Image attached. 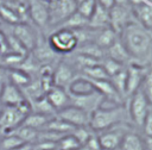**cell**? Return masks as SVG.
<instances>
[{"mask_svg": "<svg viewBox=\"0 0 152 150\" xmlns=\"http://www.w3.org/2000/svg\"><path fill=\"white\" fill-rule=\"evenodd\" d=\"M134 18L142 26L152 30V6L145 2L131 5Z\"/></svg>", "mask_w": 152, "mask_h": 150, "instance_id": "obj_16", "label": "cell"}, {"mask_svg": "<svg viewBox=\"0 0 152 150\" xmlns=\"http://www.w3.org/2000/svg\"><path fill=\"white\" fill-rule=\"evenodd\" d=\"M32 81L31 75L19 68H8V82L23 89Z\"/></svg>", "mask_w": 152, "mask_h": 150, "instance_id": "obj_21", "label": "cell"}, {"mask_svg": "<svg viewBox=\"0 0 152 150\" xmlns=\"http://www.w3.org/2000/svg\"><path fill=\"white\" fill-rule=\"evenodd\" d=\"M68 93H69L70 106L81 108L88 114H91L94 111L102 107V104L104 101V98L93 88L87 93L86 92L81 93L77 90L75 92L74 89H68Z\"/></svg>", "mask_w": 152, "mask_h": 150, "instance_id": "obj_4", "label": "cell"}, {"mask_svg": "<svg viewBox=\"0 0 152 150\" xmlns=\"http://www.w3.org/2000/svg\"><path fill=\"white\" fill-rule=\"evenodd\" d=\"M0 17L4 19V21H6L7 24H11V25H15L21 21L18 13L6 5H0Z\"/></svg>", "mask_w": 152, "mask_h": 150, "instance_id": "obj_24", "label": "cell"}, {"mask_svg": "<svg viewBox=\"0 0 152 150\" xmlns=\"http://www.w3.org/2000/svg\"><path fill=\"white\" fill-rule=\"evenodd\" d=\"M45 98L50 102V105L55 108L56 112L65 108L66 106H70V100H69V93L68 89L52 86L50 89L46 90Z\"/></svg>", "mask_w": 152, "mask_h": 150, "instance_id": "obj_15", "label": "cell"}, {"mask_svg": "<svg viewBox=\"0 0 152 150\" xmlns=\"http://www.w3.org/2000/svg\"><path fill=\"white\" fill-rule=\"evenodd\" d=\"M75 150H89L86 145H82V146H80V148H77V149H75Z\"/></svg>", "mask_w": 152, "mask_h": 150, "instance_id": "obj_31", "label": "cell"}, {"mask_svg": "<svg viewBox=\"0 0 152 150\" xmlns=\"http://www.w3.org/2000/svg\"><path fill=\"white\" fill-rule=\"evenodd\" d=\"M52 117H49V115H45V114H40V113H36V112H31L28 113L25 119L23 120L21 125L24 126H27L30 129H33L36 131H42L45 129L46 124L49 123V120L51 119Z\"/></svg>", "mask_w": 152, "mask_h": 150, "instance_id": "obj_20", "label": "cell"}, {"mask_svg": "<svg viewBox=\"0 0 152 150\" xmlns=\"http://www.w3.org/2000/svg\"><path fill=\"white\" fill-rule=\"evenodd\" d=\"M150 68L129 63L126 65V98H129L133 95L138 89H140V86L142 83V80Z\"/></svg>", "mask_w": 152, "mask_h": 150, "instance_id": "obj_10", "label": "cell"}, {"mask_svg": "<svg viewBox=\"0 0 152 150\" xmlns=\"http://www.w3.org/2000/svg\"><path fill=\"white\" fill-rule=\"evenodd\" d=\"M95 1H96V4L99 6H101V7L106 8V10H109L115 5L114 0H95Z\"/></svg>", "mask_w": 152, "mask_h": 150, "instance_id": "obj_29", "label": "cell"}, {"mask_svg": "<svg viewBox=\"0 0 152 150\" xmlns=\"http://www.w3.org/2000/svg\"><path fill=\"white\" fill-rule=\"evenodd\" d=\"M129 120L127 105H118L112 108L100 107L90 114L89 127L94 131L102 132L120 124H127Z\"/></svg>", "mask_w": 152, "mask_h": 150, "instance_id": "obj_2", "label": "cell"}, {"mask_svg": "<svg viewBox=\"0 0 152 150\" xmlns=\"http://www.w3.org/2000/svg\"><path fill=\"white\" fill-rule=\"evenodd\" d=\"M96 1L95 0H84L80 4H77V7H76V12L80 13L83 18H86L87 20H89V18L91 17L93 12L95 11V7H96Z\"/></svg>", "mask_w": 152, "mask_h": 150, "instance_id": "obj_25", "label": "cell"}, {"mask_svg": "<svg viewBox=\"0 0 152 150\" xmlns=\"http://www.w3.org/2000/svg\"><path fill=\"white\" fill-rule=\"evenodd\" d=\"M58 118L66 121L74 127H87L89 126L90 114L82 111L81 108H77L75 106H66L65 108L58 111L56 113Z\"/></svg>", "mask_w": 152, "mask_h": 150, "instance_id": "obj_11", "label": "cell"}, {"mask_svg": "<svg viewBox=\"0 0 152 150\" xmlns=\"http://www.w3.org/2000/svg\"><path fill=\"white\" fill-rule=\"evenodd\" d=\"M2 88H4V85L0 83V96H1V93H2Z\"/></svg>", "mask_w": 152, "mask_h": 150, "instance_id": "obj_32", "label": "cell"}, {"mask_svg": "<svg viewBox=\"0 0 152 150\" xmlns=\"http://www.w3.org/2000/svg\"><path fill=\"white\" fill-rule=\"evenodd\" d=\"M76 7L77 4L75 0H53L52 2L48 4L49 26L57 25L58 27L76 11Z\"/></svg>", "mask_w": 152, "mask_h": 150, "instance_id": "obj_6", "label": "cell"}, {"mask_svg": "<svg viewBox=\"0 0 152 150\" xmlns=\"http://www.w3.org/2000/svg\"><path fill=\"white\" fill-rule=\"evenodd\" d=\"M12 35L17 38V40L25 48V50H31L34 48L36 43H37V38L36 35L33 32V30L23 23L12 25Z\"/></svg>", "mask_w": 152, "mask_h": 150, "instance_id": "obj_13", "label": "cell"}, {"mask_svg": "<svg viewBox=\"0 0 152 150\" xmlns=\"http://www.w3.org/2000/svg\"><path fill=\"white\" fill-rule=\"evenodd\" d=\"M8 82V68L0 65V83L5 85Z\"/></svg>", "mask_w": 152, "mask_h": 150, "instance_id": "obj_28", "label": "cell"}, {"mask_svg": "<svg viewBox=\"0 0 152 150\" xmlns=\"http://www.w3.org/2000/svg\"><path fill=\"white\" fill-rule=\"evenodd\" d=\"M76 1V4H80V2H82V1H84V0H75Z\"/></svg>", "mask_w": 152, "mask_h": 150, "instance_id": "obj_33", "label": "cell"}, {"mask_svg": "<svg viewBox=\"0 0 152 150\" xmlns=\"http://www.w3.org/2000/svg\"><path fill=\"white\" fill-rule=\"evenodd\" d=\"M141 129L144 130V137H152V107L146 115Z\"/></svg>", "mask_w": 152, "mask_h": 150, "instance_id": "obj_27", "label": "cell"}, {"mask_svg": "<svg viewBox=\"0 0 152 150\" xmlns=\"http://www.w3.org/2000/svg\"><path fill=\"white\" fill-rule=\"evenodd\" d=\"M107 57L122 64V65H127L131 63V58L126 51V49L124 48V45L121 44L120 39L118 38L107 50Z\"/></svg>", "mask_w": 152, "mask_h": 150, "instance_id": "obj_17", "label": "cell"}, {"mask_svg": "<svg viewBox=\"0 0 152 150\" xmlns=\"http://www.w3.org/2000/svg\"><path fill=\"white\" fill-rule=\"evenodd\" d=\"M131 127L128 124H120L114 127H110L108 130H104L97 135L99 144L101 150H116L120 149L122 138L127 131H129Z\"/></svg>", "mask_w": 152, "mask_h": 150, "instance_id": "obj_8", "label": "cell"}, {"mask_svg": "<svg viewBox=\"0 0 152 150\" xmlns=\"http://www.w3.org/2000/svg\"><path fill=\"white\" fill-rule=\"evenodd\" d=\"M27 100L23 93V90L14 86L11 82H7L4 85L2 93L0 96V104L2 106H18L21 102Z\"/></svg>", "mask_w": 152, "mask_h": 150, "instance_id": "obj_14", "label": "cell"}, {"mask_svg": "<svg viewBox=\"0 0 152 150\" xmlns=\"http://www.w3.org/2000/svg\"><path fill=\"white\" fill-rule=\"evenodd\" d=\"M27 12L33 23L45 29L49 26V8L43 0H27Z\"/></svg>", "mask_w": 152, "mask_h": 150, "instance_id": "obj_12", "label": "cell"}, {"mask_svg": "<svg viewBox=\"0 0 152 150\" xmlns=\"http://www.w3.org/2000/svg\"><path fill=\"white\" fill-rule=\"evenodd\" d=\"M119 39L126 49L131 63L152 68V30L133 20L119 32Z\"/></svg>", "mask_w": 152, "mask_h": 150, "instance_id": "obj_1", "label": "cell"}, {"mask_svg": "<svg viewBox=\"0 0 152 150\" xmlns=\"http://www.w3.org/2000/svg\"><path fill=\"white\" fill-rule=\"evenodd\" d=\"M109 26V15H108V10L96 5L95 11L93 12L91 17L88 20V27L97 30L102 27Z\"/></svg>", "mask_w": 152, "mask_h": 150, "instance_id": "obj_18", "label": "cell"}, {"mask_svg": "<svg viewBox=\"0 0 152 150\" xmlns=\"http://www.w3.org/2000/svg\"><path fill=\"white\" fill-rule=\"evenodd\" d=\"M80 74L81 73L77 71V69L71 62L61 61L52 73L53 86H57L64 89H70L72 88V85L77 80H80Z\"/></svg>", "mask_w": 152, "mask_h": 150, "instance_id": "obj_7", "label": "cell"}, {"mask_svg": "<svg viewBox=\"0 0 152 150\" xmlns=\"http://www.w3.org/2000/svg\"><path fill=\"white\" fill-rule=\"evenodd\" d=\"M48 44L55 54L68 55L72 54L78 48L76 32L70 29H56L48 38Z\"/></svg>", "mask_w": 152, "mask_h": 150, "instance_id": "obj_3", "label": "cell"}, {"mask_svg": "<svg viewBox=\"0 0 152 150\" xmlns=\"http://www.w3.org/2000/svg\"><path fill=\"white\" fill-rule=\"evenodd\" d=\"M108 15H109V26L118 35L127 24L135 20L129 4H127V5L115 4L112 8L108 10Z\"/></svg>", "mask_w": 152, "mask_h": 150, "instance_id": "obj_9", "label": "cell"}, {"mask_svg": "<svg viewBox=\"0 0 152 150\" xmlns=\"http://www.w3.org/2000/svg\"><path fill=\"white\" fill-rule=\"evenodd\" d=\"M57 146L58 150H75L82 145L72 133H68L57 142Z\"/></svg>", "mask_w": 152, "mask_h": 150, "instance_id": "obj_23", "label": "cell"}, {"mask_svg": "<svg viewBox=\"0 0 152 150\" xmlns=\"http://www.w3.org/2000/svg\"><path fill=\"white\" fill-rule=\"evenodd\" d=\"M8 133H12V135L17 136L24 143H31V144H34L36 140H37V137H38V131H36L33 129H30L27 126H24V125H20L18 127H15L14 130L10 131Z\"/></svg>", "mask_w": 152, "mask_h": 150, "instance_id": "obj_22", "label": "cell"}, {"mask_svg": "<svg viewBox=\"0 0 152 150\" xmlns=\"http://www.w3.org/2000/svg\"><path fill=\"white\" fill-rule=\"evenodd\" d=\"M152 105L148 101V99L145 96L141 89H138L133 95L128 98L127 108L131 123L134 124L137 127H141Z\"/></svg>", "mask_w": 152, "mask_h": 150, "instance_id": "obj_5", "label": "cell"}, {"mask_svg": "<svg viewBox=\"0 0 152 150\" xmlns=\"http://www.w3.org/2000/svg\"><path fill=\"white\" fill-rule=\"evenodd\" d=\"M146 150H152V137H144Z\"/></svg>", "mask_w": 152, "mask_h": 150, "instance_id": "obj_30", "label": "cell"}, {"mask_svg": "<svg viewBox=\"0 0 152 150\" xmlns=\"http://www.w3.org/2000/svg\"><path fill=\"white\" fill-rule=\"evenodd\" d=\"M140 89L152 105V68H150L148 71L146 73L145 77L142 80V83L140 86Z\"/></svg>", "mask_w": 152, "mask_h": 150, "instance_id": "obj_26", "label": "cell"}, {"mask_svg": "<svg viewBox=\"0 0 152 150\" xmlns=\"http://www.w3.org/2000/svg\"><path fill=\"white\" fill-rule=\"evenodd\" d=\"M120 149L121 150H146L144 138H141L137 132L132 131V129L125 133Z\"/></svg>", "mask_w": 152, "mask_h": 150, "instance_id": "obj_19", "label": "cell"}]
</instances>
